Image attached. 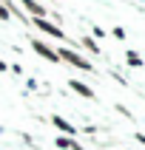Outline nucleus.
<instances>
[{"instance_id":"f257e3e1","label":"nucleus","mask_w":145,"mask_h":150,"mask_svg":"<svg viewBox=\"0 0 145 150\" xmlns=\"http://www.w3.org/2000/svg\"><path fill=\"white\" fill-rule=\"evenodd\" d=\"M54 54H57V59H63V62H68V65L80 68V71H94V65H91L85 57H80L74 48H57Z\"/></svg>"},{"instance_id":"f03ea898","label":"nucleus","mask_w":145,"mask_h":150,"mask_svg":"<svg viewBox=\"0 0 145 150\" xmlns=\"http://www.w3.org/2000/svg\"><path fill=\"white\" fill-rule=\"evenodd\" d=\"M31 25H37V28H40V31H46V34H49V37H57V40L68 42L66 31H63V28H60L57 23H51V20H46V17H43V20H31Z\"/></svg>"},{"instance_id":"7ed1b4c3","label":"nucleus","mask_w":145,"mask_h":150,"mask_svg":"<svg viewBox=\"0 0 145 150\" xmlns=\"http://www.w3.org/2000/svg\"><path fill=\"white\" fill-rule=\"evenodd\" d=\"M31 48H34V54H37V57L49 59V62H60L57 54H54V48H51L49 42H43V40H31Z\"/></svg>"},{"instance_id":"20e7f679","label":"nucleus","mask_w":145,"mask_h":150,"mask_svg":"<svg viewBox=\"0 0 145 150\" xmlns=\"http://www.w3.org/2000/svg\"><path fill=\"white\" fill-rule=\"evenodd\" d=\"M68 88H71L74 93H80V96H85V99H97L94 88H91V85H85V82H80V79H68Z\"/></svg>"},{"instance_id":"39448f33","label":"nucleus","mask_w":145,"mask_h":150,"mask_svg":"<svg viewBox=\"0 0 145 150\" xmlns=\"http://www.w3.org/2000/svg\"><path fill=\"white\" fill-rule=\"evenodd\" d=\"M20 3H23V8L34 20H43V17H46V6H43V3H37V0H20Z\"/></svg>"},{"instance_id":"423d86ee","label":"nucleus","mask_w":145,"mask_h":150,"mask_svg":"<svg viewBox=\"0 0 145 150\" xmlns=\"http://www.w3.org/2000/svg\"><path fill=\"white\" fill-rule=\"evenodd\" d=\"M51 125L57 127V130H63V133H66L68 139H71V136L77 133V130H74V125H71V122H66L63 116H51Z\"/></svg>"},{"instance_id":"0eeeda50","label":"nucleus","mask_w":145,"mask_h":150,"mask_svg":"<svg viewBox=\"0 0 145 150\" xmlns=\"http://www.w3.org/2000/svg\"><path fill=\"white\" fill-rule=\"evenodd\" d=\"M125 59H128V65H134V68H139V65H142V57H139L136 51H131V48L125 51Z\"/></svg>"},{"instance_id":"6e6552de","label":"nucleus","mask_w":145,"mask_h":150,"mask_svg":"<svg viewBox=\"0 0 145 150\" xmlns=\"http://www.w3.org/2000/svg\"><path fill=\"white\" fill-rule=\"evenodd\" d=\"M80 42H83V48H88L91 54H100V45L94 42V37H85V34H83V40H80Z\"/></svg>"},{"instance_id":"1a4fd4ad","label":"nucleus","mask_w":145,"mask_h":150,"mask_svg":"<svg viewBox=\"0 0 145 150\" xmlns=\"http://www.w3.org/2000/svg\"><path fill=\"white\" fill-rule=\"evenodd\" d=\"M71 142H74V139H68V136H60V139H54V147H60V150H71Z\"/></svg>"},{"instance_id":"9d476101","label":"nucleus","mask_w":145,"mask_h":150,"mask_svg":"<svg viewBox=\"0 0 145 150\" xmlns=\"http://www.w3.org/2000/svg\"><path fill=\"white\" fill-rule=\"evenodd\" d=\"M117 110H119V113H122V116H125V119H134V116H131V110H128L125 105H117Z\"/></svg>"},{"instance_id":"9b49d317","label":"nucleus","mask_w":145,"mask_h":150,"mask_svg":"<svg viewBox=\"0 0 145 150\" xmlns=\"http://www.w3.org/2000/svg\"><path fill=\"white\" fill-rule=\"evenodd\" d=\"M111 34H114L117 40H122V37H125V28H114V31H111Z\"/></svg>"},{"instance_id":"f8f14e48","label":"nucleus","mask_w":145,"mask_h":150,"mask_svg":"<svg viewBox=\"0 0 145 150\" xmlns=\"http://www.w3.org/2000/svg\"><path fill=\"white\" fill-rule=\"evenodd\" d=\"M0 20H9V11H6V6L0 3Z\"/></svg>"},{"instance_id":"ddd939ff","label":"nucleus","mask_w":145,"mask_h":150,"mask_svg":"<svg viewBox=\"0 0 145 150\" xmlns=\"http://www.w3.org/2000/svg\"><path fill=\"white\" fill-rule=\"evenodd\" d=\"M134 139H136V142H139V144H145V133H136Z\"/></svg>"},{"instance_id":"4468645a","label":"nucleus","mask_w":145,"mask_h":150,"mask_svg":"<svg viewBox=\"0 0 145 150\" xmlns=\"http://www.w3.org/2000/svg\"><path fill=\"white\" fill-rule=\"evenodd\" d=\"M71 150H85V147H80L77 142H71Z\"/></svg>"},{"instance_id":"2eb2a0df","label":"nucleus","mask_w":145,"mask_h":150,"mask_svg":"<svg viewBox=\"0 0 145 150\" xmlns=\"http://www.w3.org/2000/svg\"><path fill=\"white\" fill-rule=\"evenodd\" d=\"M0 71H9V65H6V62H3V59H0Z\"/></svg>"}]
</instances>
